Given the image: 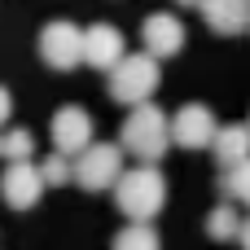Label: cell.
I'll use <instances>...</instances> for the list:
<instances>
[{
    "instance_id": "6da1fadb",
    "label": "cell",
    "mask_w": 250,
    "mask_h": 250,
    "mask_svg": "<svg viewBox=\"0 0 250 250\" xmlns=\"http://www.w3.org/2000/svg\"><path fill=\"white\" fill-rule=\"evenodd\" d=\"M114 207L127 215V224H154V215L167 207V180L158 167H132L114 185Z\"/></svg>"
},
{
    "instance_id": "7a4b0ae2",
    "label": "cell",
    "mask_w": 250,
    "mask_h": 250,
    "mask_svg": "<svg viewBox=\"0 0 250 250\" xmlns=\"http://www.w3.org/2000/svg\"><path fill=\"white\" fill-rule=\"evenodd\" d=\"M167 145H171V123H167V114H163L154 101L132 105V114H127L123 127H119V149H127V154H136V158H145V163H158V158L167 154Z\"/></svg>"
},
{
    "instance_id": "3957f363",
    "label": "cell",
    "mask_w": 250,
    "mask_h": 250,
    "mask_svg": "<svg viewBox=\"0 0 250 250\" xmlns=\"http://www.w3.org/2000/svg\"><path fill=\"white\" fill-rule=\"evenodd\" d=\"M163 83V66L149 53H127L114 70H110V97L119 105H145Z\"/></svg>"
},
{
    "instance_id": "277c9868",
    "label": "cell",
    "mask_w": 250,
    "mask_h": 250,
    "mask_svg": "<svg viewBox=\"0 0 250 250\" xmlns=\"http://www.w3.org/2000/svg\"><path fill=\"white\" fill-rule=\"evenodd\" d=\"M123 149L110 145V141H92L79 158H75V185L88 189V193H101V189H114L123 180Z\"/></svg>"
},
{
    "instance_id": "5b68a950",
    "label": "cell",
    "mask_w": 250,
    "mask_h": 250,
    "mask_svg": "<svg viewBox=\"0 0 250 250\" xmlns=\"http://www.w3.org/2000/svg\"><path fill=\"white\" fill-rule=\"evenodd\" d=\"M40 57L53 66V70H75L83 66V26L57 18L40 31Z\"/></svg>"
},
{
    "instance_id": "8992f818",
    "label": "cell",
    "mask_w": 250,
    "mask_h": 250,
    "mask_svg": "<svg viewBox=\"0 0 250 250\" xmlns=\"http://www.w3.org/2000/svg\"><path fill=\"white\" fill-rule=\"evenodd\" d=\"M215 132H220L215 110L202 101H189L171 114V145H180V149H211Z\"/></svg>"
},
{
    "instance_id": "52a82bcc",
    "label": "cell",
    "mask_w": 250,
    "mask_h": 250,
    "mask_svg": "<svg viewBox=\"0 0 250 250\" xmlns=\"http://www.w3.org/2000/svg\"><path fill=\"white\" fill-rule=\"evenodd\" d=\"M48 136H53V149H57V154L79 158V154L92 145V119H88V110L62 105V110L53 114V123H48Z\"/></svg>"
},
{
    "instance_id": "ba28073f",
    "label": "cell",
    "mask_w": 250,
    "mask_h": 250,
    "mask_svg": "<svg viewBox=\"0 0 250 250\" xmlns=\"http://www.w3.org/2000/svg\"><path fill=\"white\" fill-rule=\"evenodd\" d=\"M127 57V40L119 26L110 22H97L83 31V66H97V70H114L119 62Z\"/></svg>"
},
{
    "instance_id": "9c48e42d",
    "label": "cell",
    "mask_w": 250,
    "mask_h": 250,
    "mask_svg": "<svg viewBox=\"0 0 250 250\" xmlns=\"http://www.w3.org/2000/svg\"><path fill=\"white\" fill-rule=\"evenodd\" d=\"M44 189H48V185H44V176H40L35 163H9L4 176H0V193H4V202H9L13 211H31Z\"/></svg>"
},
{
    "instance_id": "30bf717a",
    "label": "cell",
    "mask_w": 250,
    "mask_h": 250,
    "mask_svg": "<svg viewBox=\"0 0 250 250\" xmlns=\"http://www.w3.org/2000/svg\"><path fill=\"white\" fill-rule=\"evenodd\" d=\"M141 40H145V53L149 57L167 62V57H176L185 48V22L176 13H149L145 26H141Z\"/></svg>"
},
{
    "instance_id": "8fae6325",
    "label": "cell",
    "mask_w": 250,
    "mask_h": 250,
    "mask_svg": "<svg viewBox=\"0 0 250 250\" xmlns=\"http://www.w3.org/2000/svg\"><path fill=\"white\" fill-rule=\"evenodd\" d=\"M207 26L215 35H242L250 31V0H202L198 4Z\"/></svg>"
},
{
    "instance_id": "7c38bea8",
    "label": "cell",
    "mask_w": 250,
    "mask_h": 250,
    "mask_svg": "<svg viewBox=\"0 0 250 250\" xmlns=\"http://www.w3.org/2000/svg\"><path fill=\"white\" fill-rule=\"evenodd\" d=\"M211 154H215V163H220L224 171L250 163V123H229V127H220L215 141H211Z\"/></svg>"
},
{
    "instance_id": "4fadbf2b",
    "label": "cell",
    "mask_w": 250,
    "mask_h": 250,
    "mask_svg": "<svg viewBox=\"0 0 250 250\" xmlns=\"http://www.w3.org/2000/svg\"><path fill=\"white\" fill-rule=\"evenodd\" d=\"M242 224H246V220L237 215V207H233V202H220V207L207 215V237H211V242H237V237H242Z\"/></svg>"
},
{
    "instance_id": "5bb4252c",
    "label": "cell",
    "mask_w": 250,
    "mask_h": 250,
    "mask_svg": "<svg viewBox=\"0 0 250 250\" xmlns=\"http://www.w3.org/2000/svg\"><path fill=\"white\" fill-rule=\"evenodd\" d=\"M114 250H163V237L154 233V224H127L114 233Z\"/></svg>"
},
{
    "instance_id": "9a60e30c",
    "label": "cell",
    "mask_w": 250,
    "mask_h": 250,
    "mask_svg": "<svg viewBox=\"0 0 250 250\" xmlns=\"http://www.w3.org/2000/svg\"><path fill=\"white\" fill-rule=\"evenodd\" d=\"M31 154H35V136H31L26 127H13V132L0 136V158H9V163H31Z\"/></svg>"
},
{
    "instance_id": "2e32d148",
    "label": "cell",
    "mask_w": 250,
    "mask_h": 250,
    "mask_svg": "<svg viewBox=\"0 0 250 250\" xmlns=\"http://www.w3.org/2000/svg\"><path fill=\"white\" fill-rule=\"evenodd\" d=\"M40 176H44V185H66V180H75V158H66V154L53 149L40 163Z\"/></svg>"
},
{
    "instance_id": "e0dca14e",
    "label": "cell",
    "mask_w": 250,
    "mask_h": 250,
    "mask_svg": "<svg viewBox=\"0 0 250 250\" xmlns=\"http://www.w3.org/2000/svg\"><path fill=\"white\" fill-rule=\"evenodd\" d=\"M224 198H229V202L250 207V163L233 167V171H224Z\"/></svg>"
},
{
    "instance_id": "ac0fdd59",
    "label": "cell",
    "mask_w": 250,
    "mask_h": 250,
    "mask_svg": "<svg viewBox=\"0 0 250 250\" xmlns=\"http://www.w3.org/2000/svg\"><path fill=\"white\" fill-rule=\"evenodd\" d=\"M9 114H13V97H9V88H0V127L9 123Z\"/></svg>"
},
{
    "instance_id": "d6986e66",
    "label": "cell",
    "mask_w": 250,
    "mask_h": 250,
    "mask_svg": "<svg viewBox=\"0 0 250 250\" xmlns=\"http://www.w3.org/2000/svg\"><path fill=\"white\" fill-rule=\"evenodd\" d=\"M237 242H242V250H250V220L242 224V237H237Z\"/></svg>"
},
{
    "instance_id": "ffe728a7",
    "label": "cell",
    "mask_w": 250,
    "mask_h": 250,
    "mask_svg": "<svg viewBox=\"0 0 250 250\" xmlns=\"http://www.w3.org/2000/svg\"><path fill=\"white\" fill-rule=\"evenodd\" d=\"M176 4H202V0H176Z\"/></svg>"
}]
</instances>
